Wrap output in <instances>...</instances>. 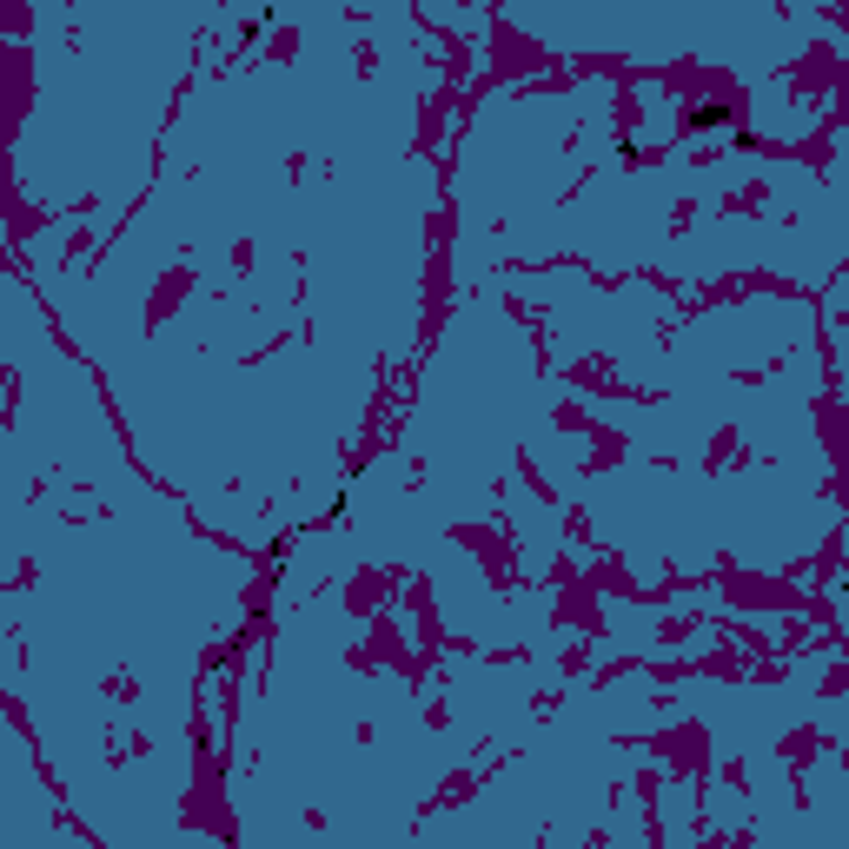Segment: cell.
Here are the masks:
<instances>
[{
	"mask_svg": "<svg viewBox=\"0 0 849 849\" xmlns=\"http://www.w3.org/2000/svg\"><path fill=\"white\" fill-rule=\"evenodd\" d=\"M691 126L697 133H717V126H731V106H704V113H691Z\"/></svg>",
	"mask_w": 849,
	"mask_h": 849,
	"instance_id": "1",
	"label": "cell"
}]
</instances>
